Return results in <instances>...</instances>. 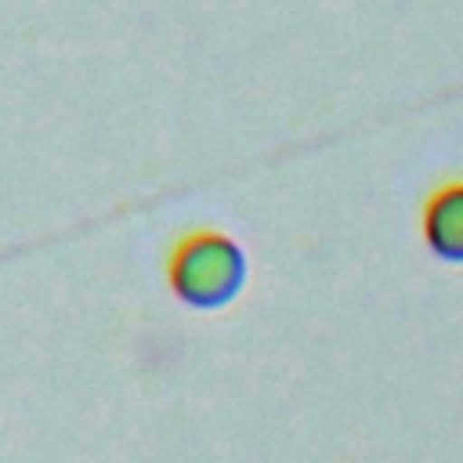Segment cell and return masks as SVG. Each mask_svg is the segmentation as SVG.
Wrapping results in <instances>:
<instances>
[{
  "instance_id": "1",
  "label": "cell",
  "mask_w": 463,
  "mask_h": 463,
  "mask_svg": "<svg viewBox=\"0 0 463 463\" xmlns=\"http://www.w3.org/2000/svg\"><path fill=\"white\" fill-rule=\"evenodd\" d=\"M177 286L184 297L192 300H217L224 297L235 279H239V257L232 246L224 242H195L181 260H177V271H174Z\"/></svg>"
}]
</instances>
